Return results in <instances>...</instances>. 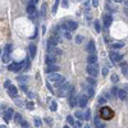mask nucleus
Listing matches in <instances>:
<instances>
[{
  "label": "nucleus",
  "mask_w": 128,
  "mask_h": 128,
  "mask_svg": "<svg viewBox=\"0 0 128 128\" xmlns=\"http://www.w3.org/2000/svg\"><path fill=\"white\" fill-rule=\"evenodd\" d=\"M37 3H39L37 0H31V1H28V5H32V7H35L36 4H37Z\"/></svg>",
  "instance_id": "34"
},
{
  "label": "nucleus",
  "mask_w": 128,
  "mask_h": 128,
  "mask_svg": "<svg viewBox=\"0 0 128 128\" xmlns=\"http://www.w3.org/2000/svg\"><path fill=\"white\" fill-rule=\"evenodd\" d=\"M17 81L21 82V83H26V82L28 81V77H27V76H18L17 77Z\"/></svg>",
  "instance_id": "23"
},
{
  "label": "nucleus",
  "mask_w": 128,
  "mask_h": 128,
  "mask_svg": "<svg viewBox=\"0 0 128 128\" xmlns=\"http://www.w3.org/2000/svg\"><path fill=\"white\" fill-rule=\"evenodd\" d=\"M87 82H88L90 85H92V86H94V85H96V81H95L94 78H91V77H88V78H87Z\"/></svg>",
  "instance_id": "33"
},
{
  "label": "nucleus",
  "mask_w": 128,
  "mask_h": 128,
  "mask_svg": "<svg viewBox=\"0 0 128 128\" xmlns=\"http://www.w3.org/2000/svg\"><path fill=\"white\" fill-rule=\"evenodd\" d=\"M83 40H85L83 36H80V35H78V36L76 37V42H77V44H81V42H83Z\"/></svg>",
  "instance_id": "30"
},
{
  "label": "nucleus",
  "mask_w": 128,
  "mask_h": 128,
  "mask_svg": "<svg viewBox=\"0 0 128 128\" xmlns=\"http://www.w3.org/2000/svg\"><path fill=\"white\" fill-rule=\"evenodd\" d=\"M14 120H16V123H22L23 120H22V115L21 114H14Z\"/></svg>",
  "instance_id": "25"
},
{
  "label": "nucleus",
  "mask_w": 128,
  "mask_h": 128,
  "mask_svg": "<svg viewBox=\"0 0 128 128\" xmlns=\"http://www.w3.org/2000/svg\"><path fill=\"white\" fill-rule=\"evenodd\" d=\"M71 91H73L72 86L69 82H64V83H62L60 86H59V90H58V96H60V97H64V96L69 95Z\"/></svg>",
  "instance_id": "1"
},
{
  "label": "nucleus",
  "mask_w": 128,
  "mask_h": 128,
  "mask_svg": "<svg viewBox=\"0 0 128 128\" xmlns=\"http://www.w3.org/2000/svg\"><path fill=\"white\" fill-rule=\"evenodd\" d=\"M26 106H27V109H30V110H32V109H33L35 108V105H33V103H27V105H26Z\"/></svg>",
  "instance_id": "32"
},
{
  "label": "nucleus",
  "mask_w": 128,
  "mask_h": 128,
  "mask_svg": "<svg viewBox=\"0 0 128 128\" xmlns=\"http://www.w3.org/2000/svg\"><path fill=\"white\" fill-rule=\"evenodd\" d=\"M87 73L90 74L91 78H95L99 74V67L97 64H88L87 65Z\"/></svg>",
  "instance_id": "3"
},
{
  "label": "nucleus",
  "mask_w": 128,
  "mask_h": 128,
  "mask_svg": "<svg viewBox=\"0 0 128 128\" xmlns=\"http://www.w3.org/2000/svg\"><path fill=\"white\" fill-rule=\"evenodd\" d=\"M112 22H113V18H112L110 14H105L104 16V24H105V27H109Z\"/></svg>",
  "instance_id": "14"
},
{
  "label": "nucleus",
  "mask_w": 128,
  "mask_h": 128,
  "mask_svg": "<svg viewBox=\"0 0 128 128\" xmlns=\"http://www.w3.org/2000/svg\"><path fill=\"white\" fill-rule=\"evenodd\" d=\"M58 5H59V1H55V4H54V7H53V12H54V13L56 12V8H58Z\"/></svg>",
  "instance_id": "38"
},
{
  "label": "nucleus",
  "mask_w": 128,
  "mask_h": 128,
  "mask_svg": "<svg viewBox=\"0 0 128 128\" xmlns=\"http://www.w3.org/2000/svg\"><path fill=\"white\" fill-rule=\"evenodd\" d=\"M21 124H22V127H23V128H28V123H27V122H22Z\"/></svg>",
  "instance_id": "44"
},
{
  "label": "nucleus",
  "mask_w": 128,
  "mask_h": 128,
  "mask_svg": "<svg viewBox=\"0 0 128 128\" xmlns=\"http://www.w3.org/2000/svg\"><path fill=\"white\" fill-rule=\"evenodd\" d=\"M85 128H90V126H86V127H85Z\"/></svg>",
  "instance_id": "54"
},
{
  "label": "nucleus",
  "mask_w": 128,
  "mask_h": 128,
  "mask_svg": "<svg viewBox=\"0 0 128 128\" xmlns=\"http://www.w3.org/2000/svg\"><path fill=\"white\" fill-rule=\"evenodd\" d=\"M45 122H46L48 124H51V123H53V119H50V118H46V119H45Z\"/></svg>",
  "instance_id": "46"
},
{
  "label": "nucleus",
  "mask_w": 128,
  "mask_h": 128,
  "mask_svg": "<svg viewBox=\"0 0 128 128\" xmlns=\"http://www.w3.org/2000/svg\"><path fill=\"white\" fill-rule=\"evenodd\" d=\"M74 115L78 118V119H83V113H81V112H76Z\"/></svg>",
  "instance_id": "31"
},
{
  "label": "nucleus",
  "mask_w": 128,
  "mask_h": 128,
  "mask_svg": "<svg viewBox=\"0 0 128 128\" xmlns=\"http://www.w3.org/2000/svg\"><path fill=\"white\" fill-rule=\"evenodd\" d=\"M12 83H10V81H5V83H4V87L5 88H9V86H10Z\"/></svg>",
  "instance_id": "40"
},
{
  "label": "nucleus",
  "mask_w": 128,
  "mask_h": 128,
  "mask_svg": "<svg viewBox=\"0 0 128 128\" xmlns=\"http://www.w3.org/2000/svg\"><path fill=\"white\" fill-rule=\"evenodd\" d=\"M77 100H78V96L74 94V91H72V94L69 96V105H71L72 108L77 106Z\"/></svg>",
  "instance_id": "6"
},
{
  "label": "nucleus",
  "mask_w": 128,
  "mask_h": 128,
  "mask_svg": "<svg viewBox=\"0 0 128 128\" xmlns=\"http://www.w3.org/2000/svg\"><path fill=\"white\" fill-rule=\"evenodd\" d=\"M9 60H10V54H8V53H5V54H4V56H3V62L4 63H8Z\"/></svg>",
  "instance_id": "27"
},
{
  "label": "nucleus",
  "mask_w": 128,
  "mask_h": 128,
  "mask_svg": "<svg viewBox=\"0 0 128 128\" xmlns=\"http://www.w3.org/2000/svg\"><path fill=\"white\" fill-rule=\"evenodd\" d=\"M28 97L32 99V97H33V94H32V92H28Z\"/></svg>",
  "instance_id": "50"
},
{
  "label": "nucleus",
  "mask_w": 128,
  "mask_h": 128,
  "mask_svg": "<svg viewBox=\"0 0 128 128\" xmlns=\"http://www.w3.org/2000/svg\"><path fill=\"white\" fill-rule=\"evenodd\" d=\"M94 94H95L94 88H88V95H90V97H92V96H94Z\"/></svg>",
  "instance_id": "39"
},
{
  "label": "nucleus",
  "mask_w": 128,
  "mask_h": 128,
  "mask_svg": "<svg viewBox=\"0 0 128 128\" xmlns=\"http://www.w3.org/2000/svg\"><path fill=\"white\" fill-rule=\"evenodd\" d=\"M35 124L37 126V127H39V126H41V120H40V119H37V118H35Z\"/></svg>",
  "instance_id": "42"
},
{
  "label": "nucleus",
  "mask_w": 128,
  "mask_h": 128,
  "mask_svg": "<svg viewBox=\"0 0 128 128\" xmlns=\"http://www.w3.org/2000/svg\"><path fill=\"white\" fill-rule=\"evenodd\" d=\"M59 33H60V35H64V36H65V39H69V40L72 39L71 32H69V31H67L64 26H60V27H59Z\"/></svg>",
  "instance_id": "9"
},
{
  "label": "nucleus",
  "mask_w": 128,
  "mask_h": 128,
  "mask_svg": "<svg viewBox=\"0 0 128 128\" xmlns=\"http://www.w3.org/2000/svg\"><path fill=\"white\" fill-rule=\"evenodd\" d=\"M95 126H96V128H104V124L100 122L99 118H95Z\"/></svg>",
  "instance_id": "24"
},
{
  "label": "nucleus",
  "mask_w": 128,
  "mask_h": 128,
  "mask_svg": "<svg viewBox=\"0 0 128 128\" xmlns=\"http://www.w3.org/2000/svg\"><path fill=\"white\" fill-rule=\"evenodd\" d=\"M123 46H124V44H123L122 41H117V42L112 44V48H114V49H120V48H123Z\"/></svg>",
  "instance_id": "22"
},
{
  "label": "nucleus",
  "mask_w": 128,
  "mask_h": 128,
  "mask_svg": "<svg viewBox=\"0 0 128 128\" xmlns=\"http://www.w3.org/2000/svg\"><path fill=\"white\" fill-rule=\"evenodd\" d=\"M51 110H54V112L56 110V103H55V101L51 103Z\"/></svg>",
  "instance_id": "37"
},
{
  "label": "nucleus",
  "mask_w": 128,
  "mask_h": 128,
  "mask_svg": "<svg viewBox=\"0 0 128 128\" xmlns=\"http://www.w3.org/2000/svg\"><path fill=\"white\" fill-rule=\"evenodd\" d=\"M67 120H68V123H69V124H74V120H73V118H72L71 115L67 118Z\"/></svg>",
  "instance_id": "35"
},
{
  "label": "nucleus",
  "mask_w": 128,
  "mask_h": 128,
  "mask_svg": "<svg viewBox=\"0 0 128 128\" xmlns=\"http://www.w3.org/2000/svg\"><path fill=\"white\" fill-rule=\"evenodd\" d=\"M0 128H7L5 126H0Z\"/></svg>",
  "instance_id": "52"
},
{
  "label": "nucleus",
  "mask_w": 128,
  "mask_h": 128,
  "mask_svg": "<svg viewBox=\"0 0 128 128\" xmlns=\"http://www.w3.org/2000/svg\"><path fill=\"white\" fill-rule=\"evenodd\" d=\"M108 73H109V71L106 69V68H104V69H103V76H106Z\"/></svg>",
  "instance_id": "45"
},
{
  "label": "nucleus",
  "mask_w": 128,
  "mask_h": 128,
  "mask_svg": "<svg viewBox=\"0 0 128 128\" xmlns=\"http://www.w3.org/2000/svg\"><path fill=\"white\" fill-rule=\"evenodd\" d=\"M9 95H10L12 96V97H16V96H17V92H18V90H17V87H16V86H13V85H10V86H9Z\"/></svg>",
  "instance_id": "15"
},
{
  "label": "nucleus",
  "mask_w": 128,
  "mask_h": 128,
  "mask_svg": "<svg viewBox=\"0 0 128 128\" xmlns=\"http://www.w3.org/2000/svg\"><path fill=\"white\" fill-rule=\"evenodd\" d=\"M64 128H69V127H68V126H65V127H64Z\"/></svg>",
  "instance_id": "55"
},
{
  "label": "nucleus",
  "mask_w": 128,
  "mask_h": 128,
  "mask_svg": "<svg viewBox=\"0 0 128 128\" xmlns=\"http://www.w3.org/2000/svg\"><path fill=\"white\" fill-rule=\"evenodd\" d=\"M114 115V113L110 108H108V106H104L101 109V117L104 118V119H110V118H113Z\"/></svg>",
  "instance_id": "4"
},
{
  "label": "nucleus",
  "mask_w": 128,
  "mask_h": 128,
  "mask_svg": "<svg viewBox=\"0 0 128 128\" xmlns=\"http://www.w3.org/2000/svg\"><path fill=\"white\" fill-rule=\"evenodd\" d=\"M95 30L97 31V32L101 31V26H100V22L99 21H95Z\"/></svg>",
  "instance_id": "29"
},
{
  "label": "nucleus",
  "mask_w": 128,
  "mask_h": 128,
  "mask_svg": "<svg viewBox=\"0 0 128 128\" xmlns=\"http://www.w3.org/2000/svg\"><path fill=\"white\" fill-rule=\"evenodd\" d=\"M92 5H94V7H99V1H97V0H94V1H92Z\"/></svg>",
  "instance_id": "47"
},
{
  "label": "nucleus",
  "mask_w": 128,
  "mask_h": 128,
  "mask_svg": "<svg viewBox=\"0 0 128 128\" xmlns=\"http://www.w3.org/2000/svg\"><path fill=\"white\" fill-rule=\"evenodd\" d=\"M110 59H112L114 63L120 62V60H122V54H118V53H115V51H112V53H110Z\"/></svg>",
  "instance_id": "10"
},
{
  "label": "nucleus",
  "mask_w": 128,
  "mask_h": 128,
  "mask_svg": "<svg viewBox=\"0 0 128 128\" xmlns=\"http://www.w3.org/2000/svg\"><path fill=\"white\" fill-rule=\"evenodd\" d=\"M117 92H118V90H117V88H115V87H114V88H113V90H112V94H113V95H114V94H117Z\"/></svg>",
  "instance_id": "48"
},
{
  "label": "nucleus",
  "mask_w": 128,
  "mask_h": 128,
  "mask_svg": "<svg viewBox=\"0 0 128 128\" xmlns=\"http://www.w3.org/2000/svg\"><path fill=\"white\" fill-rule=\"evenodd\" d=\"M81 126H82L81 122H76V123H74V128H81Z\"/></svg>",
  "instance_id": "43"
},
{
  "label": "nucleus",
  "mask_w": 128,
  "mask_h": 128,
  "mask_svg": "<svg viewBox=\"0 0 128 128\" xmlns=\"http://www.w3.org/2000/svg\"><path fill=\"white\" fill-rule=\"evenodd\" d=\"M87 62H88V64H96V62H97V56H96L95 54H90L88 58H87Z\"/></svg>",
  "instance_id": "17"
},
{
  "label": "nucleus",
  "mask_w": 128,
  "mask_h": 128,
  "mask_svg": "<svg viewBox=\"0 0 128 128\" xmlns=\"http://www.w3.org/2000/svg\"><path fill=\"white\" fill-rule=\"evenodd\" d=\"M56 62V55H53V54H48V56H46V63L49 64H55Z\"/></svg>",
  "instance_id": "13"
},
{
  "label": "nucleus",
  "mask_w": 128,
  "mask_h": 128,
  "mask_svg": "<svg viewBox=\"0 0 128 128\" xmlns=\"http://www.w3.org/2000/svg\"><path fill=\"white\" fill-rule=\"evenodd\" d=\"M99 103L100 104H105V103H106V99H105V97H100L99 99Z\"/></svg>",
  "instance_id": "41"
},
{
  "label": "nucleus",
  "mask_w": 128,
  "mask_h": 128,
  "mask_svg": "<svg viewBox=\"0 0 128 128\" xmlns=\"http://www.w3.org/2000/svg\"><path fill=\"white\" fill-rule=\"evenodd\" d=\"M62 3H63V7H65V8L68 7V1H62Z\"/></svg>",
  "instance_id": "49"
},
{
  "label": "nucleus",
  "mask_w": 128,
  "mask_h": 128,
  "mask_svg": "<svg viewBox=\"0 0 128 128\" xmlns=\"http://www.w3.org/2000/svg\"><path fill=\"white\" fill-rule=\"evenodd\" d=\"M58 44H59V37H56V36H53V37H50L49 41H48V45H50V46H54V48H55Z\"/></svg>",
  "instance_id": "11"
},
{
  "label": "nucleus",
  "mask_w": 128,
  "mask_h": 128,
  "mask_svg": "<svg viewBox=\"0 0 128 128\" xmlns=\"http://www.w3.org/2000/svg\"><path fill=\"white\" fill-rule=\"evenodd\" d=\"M87 101H88V96L86 95H80L78 96V100H77V105L80 108H85L87 105Z\"/></svg>",
  "instance_id": "5"
},
{
  "label": "nucleus",
  "mask_w": 128,
  "mask_h": 128,
  "mask_svg": "<svg viewBox=\"0 0 128 128\" xmlns=\"http://www.w3.org/2000/svg\"><path fill=\"white\" fill-rule=\"evenodd\" d=\"M112 81L114 82V83H115V82H118V76H117V74H113V76H112Z\"/></svg>",
  "instance_id": "36"
},
{
  "label": "nucleus",
  "mask_w": 128,
  "mask_h": 128,
  "mask_svg": "<svg viewBox=\"0 0 128 128\" xmlns=\"http://www.w3.org/2000/svg\"><path fill=\"white\" fill-rule=\"evenodd\" d=\"M0 54H1V51H0Z\"/></svg>",
  "instance_id": "56"
},
{
  "label": "nucleus",
  "mask_w": 128,
  "mask_h": 128,
  "mask_svg": "<svg viewBox=\"0 0 128 128\" xmlns=\"http://www.w3.org/2000/svg\"><path fill=\"white\" fill-rule=\"evenodd\" d=\"M124 4H126V5L128 7V0H126V1H124Z\"/></svg>",
  "instance_id": "51"
},
{
  "label": "nucleus",
  "mask_w": 128,
  "mask_h": 128,
  "mask_svg": "<svg viewBox=\"0 0 128 128\" xmlns=\"http://www.w3.org/2000/svg\"><path fill=\"white\" fill-rule=\"evenodd\" d=\"M90 118H91V112H90V110H86V112L83 113V119L90 120Z\"/></svg>",
  "instance_id": "26"
},
{
  "label": "nucleus",
  "mask_w": 128,
  "mask_h": 128,
  "mask_svg": "<svg viewBox=\"0 0 128 128\" xmlns=\"http://www.w3.org/2000/svg\"><path fill=\"white\" fill-rule=\"evenodd\" d=\"M58 71H59V67L56 64H50V65H48V72L49 73H56Z\"/></svg>",
  "instance_id": "16"
},
{
  "label": "nucleus",
  "mask_w": 128,
  "mask_h": 128,
  "mask_svg": "<svg viewBox=\"0 0 128 128\" xmlns=\"http://www.w3.org/2000/svg\"><path fill=\"white\" fill-rule=\"evenodd\" d=\"M14 103L18 105V106H23V105H24L23 100H21V99H14Z\"/></svg>",
  "instance_id": "28"
},
{
  "label": "nucleus",
  "mask_w": 128,
  "mask_h": 128,
  "mask_svg": "<svg viewBox=\"0 0 128 128\" xmlns=\"http://www.w3.org/2000/svg\"><path fill=\"white\" fill-rule=\"evenodd\" d=\"M48 80L55 86H59V85H62V82H64V77L62 74H59V73H49Z\"/></svg>",
  "instance_id": "2"
},
{
  "label": "nucleus",
  "mask_w": 128,
  "mask_h": 128,
  "mask_svg": "<svg viewBox=\"0 0 128 128\" xmlns=\"http://www.w3.org/2000/svg\"><path fill=\"white\" fill-rule=\"evenodd\" d=\"M117 95H118V97H119L120 100H126V99H127V96H128L124 90H118Z\"/></svg>",
  "instance_id": "18"
},
{
  "label": "nucleus",
  "mask_w": 128,
  "mask_h": 128,
  "mask_svg": "<svg viewBox=\"0 0 128 128\" xmlns=\"http://www.w3.org/2000/svg\"><path fill=\"white\" fill-rule=\"evenodd\" d=\"M126 100H127V105H128V96H127V99H126Z\"/></svg>",
  "instance_id": "53"
},
{
  "label": "nucleus",
  "mask_w": 128,
  "mask_h": 128,
  "mask_svg": "<svg viewBox=\"0 0 128 128\" xmlns=\"http://www.w3.org/2000/svg\"><path fill=\"white\" fill-rule=\"evenodd\" d=\"M28 50H30V55H31V58H35V55H36V46H35L33 44H31L30 48H28Z\"/></svg>",
  "instance_id": "20"
},
{
  "label": "nucleus",
  "mask_w": 128,
  "mask_h": 128,
  "mask_svg": "<svg viewBox=\"0 0 128 128\" xmlns=\"http://www.w3.org/2000/svg\"><path fill=\"white\" fill-rule=\"evenodd\" d=\"M27 13H28L30 16H35L36 13V8L35 7H32V5H27Z\"/></svg>",
  "instance_id": "19"
},
{
  "label": "nucleus",
  "mask_w": 128,
  "mask_h": 128,
  "mask_svg": "<svg viewBox=\"0 0 128 128\" xmlns=\"http://www.w3.org/2000/svg\"><path fill=\"white\" fill-rule=\"evenodd\" d=\"M13 115H14V113H13V109H7L5 113H4V119H5V120H10Z\"/></svg>",
  "instance_id": "12"
},
{
  "label": "nucleus",
  "mask_w": 128,
  "mask_h": 128,
  "mask_svg": "<svg viewBox=\"0 0 128 128\" xmlns=\"http://www.w3.org/2000/svg\"><path fill=\"white\" fill-rule=\"evenodd\" d=\"M64 27H65V30H67V31H69V32H71V31H74L77 27H78V24H77L76 22L71 21V22H67V23L64 24Z\"/></svg>",
  "instance_id": "7"
},
{
  "label": "nucleus",
  "mask_w": 128,
  "mask_h": 128,
  "mask_svg": "<svg viewBox=\"0 0 128 128\" xmlns=\"http://www.w3.org/2000/svg\"><path fill=\"white\" fill-rule=\"evenodd\" d=\"M10 71H16V72H18V71H21L22 68H23V63H13V64H10V65L8 67Z\"/></svg>",
  "instance_id": "8"
},
{
  "label": "nucleus",
  "mask_w": 128,
  "mask_h": 128,
  "mask_svg": "<svg viewBox=\"0 0 128 128\" xmlns=\"http://www.w3.org/2000/svg\"><path fill=\"white\" fill-rule=\"evenodd\" d=\"M87 51L90 53V54H94L95 53V45H94V42H88V45H87Z\"/></svg>",
  "instance_id": "21"
}]
</instances>
